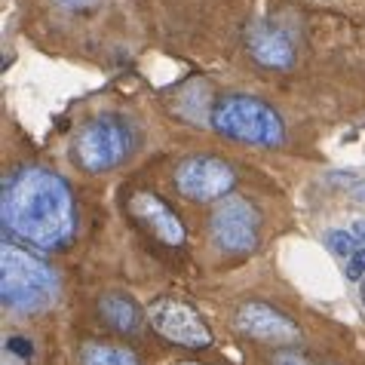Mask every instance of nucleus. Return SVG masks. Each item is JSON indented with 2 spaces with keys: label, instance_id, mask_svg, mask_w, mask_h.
Segmentation results:
<instances>
[{
  "label": "nucleus",
  "instance_id": "15",
  "mask_svg": "<svg viewBox=\"0 0 365 365\" xmlns=\"http://www.w3.org/2000/svg\"><path fill=\"white\" fill-rule=\"evenodd\" d=\"M270 365H310L307 359L301 356V353H295V350H279L277 356H273V362Z\"/></svg>",
  "mask_w": 365,
  "mask_h": 365
},
{
  "label": "nucleus",
  "instance_id": "21",
  "mask_svg": "<svg viewBox=\"0 0 365 365\" xmlns=\"http://www.w3.org/2000/svg\"><path fill=\"white\" fill-rule=\"evenodd\" d=\"M181 365H200V362H181Z\"/></svg>",
  "mask_w": 365,
  "mask_h": 365
},
{
  "label": "nucleus",
  "instance_id": "2",
  "mask_svg": "<svg viewBox=\"0 0 365 365\" xmlns=\"http://www.w3.org/2000/svg\"><path fill=\"white\" fill-rule=\"evenodd\" d=\"M0 298L16 313H40L58 298V279L37 255L4 242L0 249Z\"/></svg>",
  "mask_w": 365,
  "mask_h": 365
},
{
  "label": "nucleus",
  "instance_id": "6",
  "mask_svg": "<svg viewBox=\"0 0 365 365\" xmlns=\"http://www.w3.org/2000/svg\"><path fill=\"white\" fill-rule=\"evenodd\" d=\"M233 185H237V172H233L230 163H225L218 157H190L175 172L178 194L187 200H197V202L227 197Z\"/></svg>",
  "mask_w": 365,
  "mask_h": 365
},
{
  "label": "nucleus",
  "instance_id": "8",
  "mask_svg": "<svg viewBox=\"0 0 365 365\" xmlns=\"http://www.w3.org/2000/svg\"><path fill=\"white\" fill-rule=\"evenodd\" d=\"M237 329L242 334L255 341H273V344H292L298 341V326L295 319H289L286 313H279L277 307L270 304H261V301H249L237 310Z\"/></svg>",
  "mask_w": 365,
  "mask_h": 365
},
{
  "label": "nucleus",
  "instance_id": "3",
  "mask_svg": "<svg viewBox=\"0 0 365 365\" xmlns=\"http://www.w3.org/2000/svg\"><path fill=\"white\" fill-rule=\"evenodd\" d=\"M212 126L221 135L255 148H279L286 138L279 114L255 96H225L212 108Z\"/></svg>",
  "mask_w": 365,
  "mask_h": 365
},
{
  "label": "nucleus",
  "instance_id": "19",
  "mask_svg": "<svg viewBox=\"0 0 365 365\" xmlns=\"http://www.w3.org/2000/svg\"><path fill=\"white\" fill-rule=\"evenodd\" d=\"M359 301H362V307H365V277L359 279Z\"/></svg>",
  "mask_w": 365,
  "mask_h": 365
},
{
  "label": "nucleus",
  "instance_id": "12",
  "mask_svg": "<svg viewBox=\"0 0 365 365\" xmlns=\"http://www.w3.org/2000/svg\"><path fill=\"white\" fill-rule=\"evenodd\" d=\"M80 365H138L135 353L126 347H110V344H86L80 350Z\"/></svg>",
  "mask_w": 365,
  "mask_h": 365
},
{
  "label": "nucleus",
  "instance_id": "5",
  "mask_svg": "<svg viewBox=\"0 0 365 365\" xmlns=\"http://www.w3.org/2000/svg\"><path fill=\"white\" fill-rule=\"evenodd\" d=\"M258 227H261V215L246 197H221L215 202V212L209 218V230L218 249L242 255L258 246Z\"/></svg>",
  "mask_w": 365,
  "mask_h": 365
},
{
  "label": "nucleus",
  "instance_id": "20",
  "mask_svg": "<svg viewBox=\"0 0 365 365\" xmlns=\"http://www.w3.org/2000/svg\"><path fill=\"white\" fill-rule=\"evenodd\" d=\"M356 200H359V202H365V187H359V190H356Z\"/></svg>",
  "mask_w": 365,
  "mask_h": 365
},
{
  "label": "nucleus",
  "instance_id": "9",
  "mask_svg": "<svg viewBox=\"0 0 365 365\" xmlns=\"http://www.w3.org/2000/svg\"><path fill=\"white\" fill-rule=\"evenodd\" d=\"M246 46H249V56L264 68L286 71L295 65V43H292V37L282 28L255 25L246 37Z\"/></svg>",
  "mask_w": 365,
  "mask_h": 365
},
{
  "label": "nucleus",
  "instance_id": "13",
  "mask_svg": "<svg viewBox=\"0 0 365 365\" xmlns=\"http://www.w3.org/2000/svg\"><path fill=\"white\" fill-rule=\"evenodd\" d=\"M326 246L331 255H338V258H353L356 252L365 246V242L356 237L353 230H329L326 233Z\"/></svg>",
  "mask_w": 365,
  "mask_h": 365
},
{
  "label": "nucleus",
  "instance_id": "17",
  "mask_svg": "<svg viewBox=\"0 0 365 365\" xmlns=\"http://www.w3.org/2000/svg\"><path fill=\"white\" fill-rule=\"evenodd\" d=\"M6 350H13V353H25V356H31V347H28V341H25V338H9Z\"/></svg>",
  "mask_w": 365,
  "mask_h": 365
},
{
  "label": "nucleus",
  "instance_id": "7",
  "mask_svg": "<svg viewBox=\"0 0 365 365\" xmlns=\"http://www.w3.org/2000/svg\"><path fill=\"white\" fill-rule=\"evenodd\" d=\"M150 326L157 329V334H163L166 341L178 344V347H209L212 344V331L209 326L200 319V313L190 307L185 301H175V298H166V301H157L150 307Z\"/></svg>",
  "mask_w": 365,
  "mask_h": 365
},
{
  "label": "nucleus",
  "instance_id": "4",
  "mask_svg": "<svg viewBox=\"0 0 365 365\" xmlns=\"http://www.w3.org/2000/svg\"><path fill=\"white\" fill-rule=\"evenodd\" d=\"M133 129L120 117H96L80 129L74 141V157L86 172H108L133 154Z\"/></svg>",
  "mask_w": 365,
  "mask_h": 365
},
{
  "label": "nucleus",
  "instance_id": "16",
  "mask_svg": "<svg viewBox=\"0 0 365 365\" xmlns=\"http://www.w3.org/2000/svg\"><path fill=\"white\" fill-rule=\"evenodd\" d=\"M58 6H65V9H93L98 0H56Z\"/></svg>",
  "mask_w": 365,
  "mask_h": 365
},
{
  "label": "nucleus",
  "instance_id": "10",
  "mask_svg": "<svg viewBox=\"0 0 365 365\" xmlns=\"http://www.w3.org/2000/svg\"><path fill=\"white\" fill-rule=\"evenodd\" d=\"M129 209H133L135 215L166 242V246H181V242H185V225H181L178 215L160 197L141 190V194H133V200H129Z\"/></svg>",
  "mask_w": 365,
  "mask_h": 365
},
{
  "label": "nucleus",
  "instance_id": "1",
  "mask_svg": "<svg viewBox=\"0 0 365 365\" xmlns=\"http://www.w3.org/2000/svg\"><path fill=\"white\" fill-rule=\"evenodd\" d=\"M74 197L56 172L19 169L4 187V227L37 249H58L74 237Z\"/></svg>",
  "mask_w": 365,
  "mask_h": 365
},
{
  "label": "nucleus",
  "instance_id": "18",
  "mask_svg": "<svg viewBox=\"0 0 365 365\" xmlns=\"http://www.w3.org/2000/svg\"><path fill=\"white\" fill-rule=\"evenodd\" d=\"M353 233H356V237L365 242V221H353Z\"/></svg>",
  "mask_w": 365,
  "mask_h": 365
},
{
  "label": "nucleus",
  "instance_id": "14",
  "mask_svg": "<svg viewBox=\"0 0 365 365\" xmlns=\"http://www.w3.org/2000/svg\"><path fill=\"white\" fill-rule=\"evenodd\" d=\"M344 273H347V279H362L365 277V249H359L353 258H347V267H344Z\"/></svg>",
  "mask_w": 365,
  "mask_h": 365
},
{
  "label": "nucleus",
  "instance_id": "11",
  "mask_svg": "<svg viewBox=\"0 0 365 365\" xmlns=\"http://www.w3.org/2000/svg\"><path fill=\"white\" fill-rule=\"evenodd\" d=\"M98 313H101V319H105L110 329H117V331L133 334V331L141 329V310H138V304L133 298L120 295V292H108V295L98 301Z\"/></svg>",
  "mask_w": 365,
  "mask_h": 365
}]
</instances>
